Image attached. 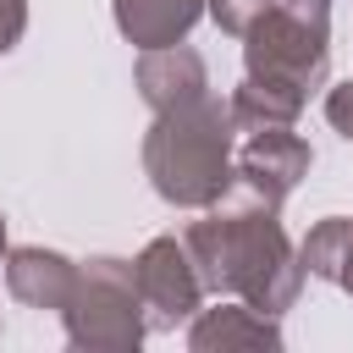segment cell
I'll return each instance as SVG.
<instances>
[{"label":"cell","instance_id":"1","mask_svg":"<svg viewBox=\"0 0 353 353\" xmlns=\"http://www.w3.org/2000/svg\"><path fill=\"white\" fill-rule=\"evenodd\" d=\"M331 66V6L276 0L243 33V83L232 88L237 132L292 127Z\"/></svg>","mask_w":353,"mask_h":353},{"label":"cell","instance_id":"2","mask_svg":"<svg viewBox=\"0 0 353 353\" xmlns=\"http://www.w3.org/2000/svg\"><path fill=\"white\" fill-rule=\"evenodd\" d=\"M199 276H204V292H221V298H243L265 314H287L303 292V254L287 243V226L276 221L270 204H254L248 210H215L204 221H193L182 232Z\"/></svg>","mask_w":353,"mask_h":353},{"label":"cell","instance_id":"3","mask_svg":"<svg viewBox=\"0 0 353 353\" xmlns=\"http://www.w3.org/2000/svg\"><path fill=\"white\" fill-rule=\"evenodd\" d=\"M143 171L165 204L210 210L237 188V116L221 94H193L154 110L143 132Z\"/></svg>","mask_w":353,"mask_h":353},{"label":"cell","instance_id":"4","mask_svg":"<svg viewBox=\"0 0 353 353\" xmlns=\"http://www.w3.org/2000/svg\"><path fill=\"white\" fill-rule=\"evenodd\" d=\"M61 325H66V342L72 347H88V353H132L149 336V309H143L132 259H110V254L83 259L77 265V281H72V298L61 309Z\"/></svg>","mask_w":353,"mask_h":353},{"label":"cell","instance_id":"5","mask_svg":"<svg viewBox=\"0 0 353 353\" xmlns=\"http://www.w3.org/2000/svg\"><path fill=\"white\" fill-rule=\"evenodd\" d=\"M132 270H138V292H143V309H149V331H176L182 320H193L204 309V276H199L182 237L143 243Z\"/></svg>","mask_w":353,"mask_h":353},{"label":"cell","instance_id":"6","mask_svg":"<svg viewBox=\"0 0 353 353\" xmlns=\"http://www.w3.org/2000/svg\"><path fill=\"white\" fill-rule=\"evenodd\" d=\"M309 165H314V154H309V143H303L292 127H259V132H248V143L237 149V188H243L254 204L281 210L287 193L309 176Z\"/></svg>","mask_w":353,"mask_h":353},{"label":"cell","instance_id":"7","mask_svg":"<svg viewBox=\"0 0 353 353\" xmlns=\"http://www.w3.org/2000/svg\"><path fill=\"white\" fill-rule=\"evenodd\" d=\"M188 347L193 353H232V347H281V325L276 314L243 303V298H226L215 309H199L193 325H188Z\"/></svg>","mask_w":353,"mask_h":353},{"label":"cell","instance_id":"8","mask_svg":"<svg viewBox=\"0 0 353 353\" xmlns=\"http://www.w3.org/2000/svg\"><path fill=\"white\" fill-rule=\"evenodd\" d=\"M72 281H77V265L55 248H11L6 254V287L17 303L28 309H66L72 298Z\"/></svg>","mask_w":353,"mask_h":353},{"label":"cell","instance_id":"9","mask_svg":"<svg viewBox=\"0 0 353 353\" xmlns=\"http://www.w3.org/2000/svg\"><path fill=\"white\" fill-rule=\"evenodd\" d=\"M138 94L149 110H165L176 99H193L210 88V72H204V55L188 50V44H165V50H143L138 55Z\"/></svg>","mask_w":353,"mask_h":353},{"label":"cell","instance_id":"10","mask_svg":"<svg viewBox=\"0 0 353 353\" xmlns=\"http://www.w3.org/2000/svg\"><path fill=\"white\" fill-rule=\"evenodd\" d=\"M204 11L210 0H116V28L138 50H165V44H182Z\"/></svg>","mask_w":353,"mask_h":353},{"label":"cell","instance_id":"11","mask_svg":"<svg viewBox=\"0 0 353 353\" xmlns=\"http://www.w3.org/2000/svg\"><path fill=\"white\" fill-rule=\"evenodd\" d=\"M303 270L353 292V215H325L309 237H303Z\"/></svg>","mask_w":353,"mask_h":353},{"label":"cell","instance_id":"12","mask_svg":"<svg viewBox=\"0 0 353 353\" xmlns=\"http://www.w3.org/2000/svg\"><path fill=\"white\" fill-rule=\"evenodd\" d=\"M265 6H276V0H210V17H215V28L221 33H248V22L265 11Z\"/></svg>","mask_w":353,"mask_h":353},{"label":"cell","instance_id":"13","mask_svg":"<svg viewBox=\"0 0 353 353\" xmlns=\"http://www.w3.org/2000/svg\"><path fill=\"white\" fill-rule=\"evenodd\" d=\"M325 116H331V127H336L342 138H353V77L325 94Z\"/></svg>","mask_w":353,"mask_h":353},{"label":"cell","instance_id":"14","mask_svg":"<svg viewBox=\"0 0 353 353\" xmlns=\"http://www.w3.org/2000/svg\"><path fill=\"white\" fill-rule=\"evenodd\" d=\"M22 33H28V0H0V55L17 50Z\"/></svg>","mask_w":353,"mask_h":353},{"label":"cell","instance_id":"15","mask_svg":"<svg viewBox=\"0 0 353 353\" xmlns=\"http://www.w3.org/2000/svg\"><path fill=\"white\" fill-rule=\"evenodd\" d=\"M0 265H6V221H0Z\"/></svg>","mask_w":353,"mask_h":353}]
</instances>
